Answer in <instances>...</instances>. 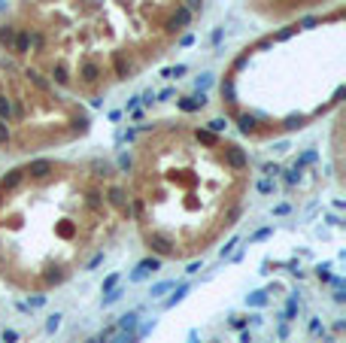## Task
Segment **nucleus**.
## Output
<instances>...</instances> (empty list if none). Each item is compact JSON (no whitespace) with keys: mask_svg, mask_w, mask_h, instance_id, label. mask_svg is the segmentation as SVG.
Wrapping results in <instances>:
<instances>
[{"mask_svg":"<svg viewBox=\"0 0 346 343\" xmlns=\"http://www.w3.org/2000/svg\"><path fill=\"white\" fill-rule=\"evenodd\" d=\"M112 216H128V194L107 164L64 170L37 158L0 179V270L28 289H52Z\"/></svg>","mask_w":346,"mask_h":343,"instance_id":"nucleus-1","label":"nucleus"},{"mask_svg":"<svg viewBox=\"0 0 346 343\" xmlns=\"http://www.w3.org/2000/svg\"><path fill=\"white\" fill-rule=\"evenodd\" d=\"M137 170V194L128 198V216L143 222L146 246L161 258L182 255L240 219V186L246 152L222 140L213 128H173L158 134Z\"/></svg>","mask_w":346,"mask_h":343,"instance_id":"nucleus-2","label":"nucleus"}]
</instances>
